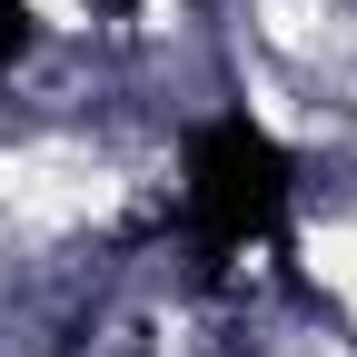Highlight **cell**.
I'll use <instances>...</instances> for the list:
<instances>
[{
    "label": "cell",
    "instance_id": "6da1fadb",
    "mask_svg": "<svg viewBox=\"0 0 357 357\" xmlns=\"http://www.w3.org/2000/svg\"><path fill=\"white\" fill-rule=\"evenodd\" d=\"M278 208H288L278 139L248 129V119H208L189 139V218H199V238L208 248H248V238L278 229Z\"/></svg>",
    "mask_w": 357,
    "mask_h": 357
},
{
    "label": "cell",
    "instance_id": "7a4b0ae2",
    "mask_svg": "<svg viewBox=\"0 0 357 357\" xmlns=\"http://www.w3.org/2000/svg\"><path fill=\"white\" fill-rule=\"evenodd\" d=\"M30 50V10H20V0H0V70H10Z\"/></svg>",
    "mask_w": 357,
    "mask_h": 357
}]
</instances>
